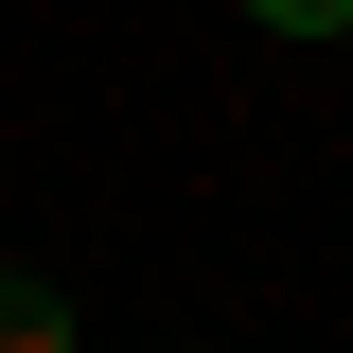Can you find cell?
Returning <instances> with one entry per match:
<instances>
[{
  "label": "cell",
  "mask_w": 353,
  "mask_h": 353,
  "mask_svg": "<svg viewBox=\"0 0 353 353\" xmlns=\"http://www.w3.org/2000/svg\"><path fill=\"white\" fill-rule=\"evenodd\" d=\"M0 353H71V301H53V283H18V265H0Z\"/></svg>",
  "instance_id": "obj_1"
},
{
  "label": "cell",
  "mask_w": 353,
  "mask_h": 353,
  "mask_svg": "<svg viewBox=\"0 0 353 353\" xmlns=\"http://www.w3.org/2000/svg\"><path fill=\"white\" fill-rule=\"evenodd\" d=\"M248 18H283V36H353V0H248Z\"/></svg>",
  "instance_id": "obj_2"
}]
</instances>
